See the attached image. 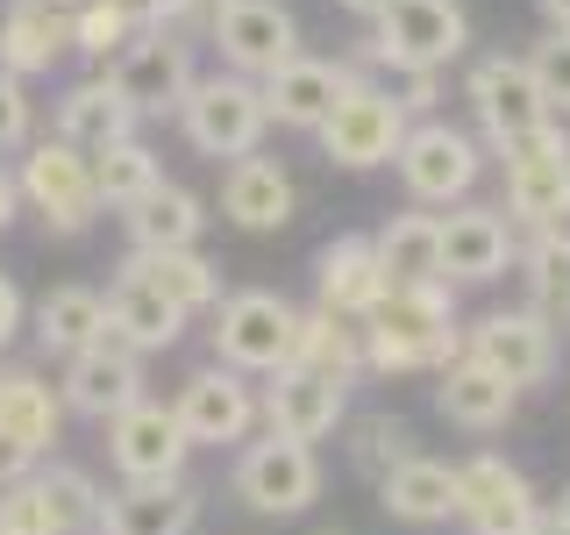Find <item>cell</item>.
I'll list each match as a JSON object with an SVG mask.
<instances>
[{"label": "cell", "mask_w": 570, "mask_h": 535, "mask_svg": "<svg viewBox=\"0 0 570 535\" xmlns=\"http://www.w3.org/2000/svg\"><path fill=\"white\" fill-rule=\"evenodd\" d=\"M356 329H364V364L371 371H442L450 357H463L450 285H392L379 300V314L356 321Z\"/></svg>", "instance_id": "obj_1"}, {"label": "cell", "mask_w": 570, "mask_h": 535, "mask_svg": "<svg viewBox=\"0 0 570 535\" xmlns=\"http://www.w3.org/2000/svg\"><path fill=\"white\" fill-rule=\"evenodd\" d=\"M293 335H299V308L285 293H222L214 308V364L243 371V379H272L293 364Z\"/></svg>", "instance_id": "obj_2"}, {"label": "cell", "mask_w": 570, "mask_h": 535, "mask_svg": "<svg viewBox=\"0 0 570 535\" xmlns=\"http://www.w3.org/2000/svg\"><path fill=\"white\" fill-rule=\"evenodd\" d=\"M406 129H414L406 100L392 94V86L356 79L314 136H321V157H328V165H343V172H379V165H392V157H400Z\"/></svg>", "instance_id": "obj_3"}, {"label": "cell", "mask_w": 570, "mask_h": 535, "mask_svg": "<svg viewBox=\"0 0 570 535\" xmlns=\"http://www.w3.org/2000/svg\"><path fill=\"white\" fill-rule=\"evenodd\" d=\"M178 121H186V143L200 157H257L264 143V94L257 79H236V71H214V79H193V94L178 100Z\"/></svg>", "instance_id": "obj_4"}, {"label": "cell", "mask_w": 570, "mask_h": 535, "mask_svg": "<svg viewBox=\"0 0 570 535\" xmlns=\"http://www.w3.org/2000/svg\"><path fill=\"white\" fill-rule=\"evenodd\" d=\"M499 157H507V222H521L528 236L570 228V136L557 121L507 143Z\"/></svg>", "instance_id": "obj_5"}, {"label": "cell", "mask_w": 570, "mask_h": 535, "mask_svg": "<svg viewBox=\"0 0 570 535\" xmlns=\"http://www.w3.org/2000/svg\"><path fill=\"white\" fill-rule=\"evenodd\" d=\"M14 193L43 214L58 236H86L100 214V193H94V157H79L71 143L43 136L22 150V165H14Z\"/></svg>", "instance_id": "obj_6"}, {"label": "cell", "mask_w": 570, "mask_h": 535, "mask_svg": "<svg viewBox=\"0 0 570 535\" xmlns=\"http://www.w3.org/2000/svg\"><path fill=\"white\" fill-rule=\"evenodd\" d=\"M379 36H371V58L392 65V71H442L450 58H463L471 43V22H463L456 0H392L385 14H371Z\"/></svg>", "instance_id": "obj_7"}, {"label": "cell", "mask_w": 570, "mask_h": 535, "mask_svg": "<svg viewBox=\"0 0 570 535\" xmlns=\"http://www.w3.org/2000/svg\"><path fill=\"white\" fill-rule=\"evenodd\" d=\"M107 86L136 115H178V100L193 94V43L178 29H136L107 65Z\"/></svg>", "instance_id": "obj_8"}, {"label": "cell", "mask_w": 570, "mask_h": 535, "mask_svg": "<svg viewBox=\"0 0 570 535\" xmlns=\"http://www.w3.org/2000/svg\"><path fill=\"white\" fill-rule=\"evenodd\" d=\"M207 36L228 58V71H236V79H257V86L272 79L278 65L299 58V22L278 8V0H214Z\"/></svg>", "instance_id": "obj_9"}, {"label": "cell", "mask_w": 570, "mask_h": 535, "mask_svg": "<svg viewBox=\"0 0 570 535\" xmlns=\"http://www.w3.org/2000/svg\"><path fill=\"white\" fill-rule=\"evenodd\" d=\"M228 486L249 514H307L321 499V457L307 442H285V436H264V442H243L236 471H228Z\"/></svg>", "instance_id": "obj_10"}, {"label": "cell", "mask_w": 570, "mask_h": 535, "mask_svg": "<svg viewBox=\"0 0 570 535\" xmlns=\"http://www.w3.org/2000/svg\"><path fill=\"white\" fill-rule=\"evenodd\" d=\"M463 100L478 107V129L492 136V150H507V143H521L534 129H549V100H542V86H534V71L528 58H478L471 65V79H463Z\"/></svg>", "instance_id": "obj_11"}, {"label": "cell", "mask_w": 570, "mask_h": 535, "mask_svg": "<svg viewBox=\"0 0 570 535\" xmlns=\"http://www.w3.org/2000/svg\"><path fill=\"white\" fill-rule=\"evenodd\" d=\"M534 514H542V499H534L521 464H507L499 450L456 464V522L471 535H528Z\"/></svg>", "instance_id": "obj_12"}, {"label": "cell", "mask_w": 570, "mask_h": 535, "mask_svg": "<svg viewBox=\"0 0 570 535\" xmlns=\"http://www.w3.org/2000/svg\"><path fill=\"white\" fill-rule=\"evenodd\" d=\"M463 357H478L485 371H499L513 392L521 386H549L557 379V329L528 308H499L485 321L463 329Z\"/></svg>", "instance_id": "obj_13"}, {"label": "cell", "mask_w": 570, "mask_h": 535, "mask_svg": "<svg viewBox=\"0 0 570 535\" xmlns=\"http://www.w3.org/2000/svg\"><path fill=\"white\" fill-rule=\"evenodd\" d=\"M186 428H178V415L165 400H142L129 407V415L107 421V464L121 471V486H157V478H186Z\"/></svg>", "instance_id": "obj_14"}, {"label": "cell", "mask_w": 570, "mask_h": 535, "mask_svg": "<svg viewBox=\"0 0 570 535\" xmlns=\"http://www.w3.org/2000/svg\"><path fill=\"white\" fill-rule=\"evenodd\" d=\"M392 165H400L406 193H414L421 207H450V201H463V193L478 186L485 157H478V143L463 129H450V121H414Z\"/></svg>", "instance_id": "obj_15"}, {"label": "cell", "mask_w": 570, "mask_h": 535, "mask_svg": "<svg viewBox=\"0 0 570 535\" xmlns=\"http://www.w3.org/2000/svg\"><path fill=\"white\" fill-rule=\"evenodd\" d=\"M343 415H350V386L328 379V371H307V364L272 371V386L257 392V421L285 442H307V450L321 436H335Z\"/></svg>", "instance_id": "obj_16"}, {"label": "cell", "mask_w": 570, "mask_h": 535, "mask_svg": "<svg viewBox=\"0 0 570 535\" xmlns=\"http://www.w3.org/2000/svg\"><path fill=\"white\" fill-rule=\"evenodd\" d=\"M171 415H178L193 450L249 442V428H257V386H249L243 371H228V364H207V371H193V379L178 386Z\"/></svg>", "instance_id": "obj_17"}, {"label": "cell", "mask_w": 570, "mask_h": 535, "mask_svg": "<svg viewBox=\"0 0 570 535\" xmlns=\"http://www.w3.org/2000/svg\"><path fill=\"white\" fill-rule=\"evenodd\" d=\"M58 400H65V415H86V421H115V415H129V407L142 400V357L100 335L94 350L65 357Z\"/></svg>", "instance_id": "obj_18"}, {"label": "cell", "mask_w": 570, "mask_h": 535, "mask_svg": "<svg viewBox=\"0 0 570 535\" xmlns=\"http://www.w3.org/2000/svg\"><path fill=\"white\" fill-rule=\"evenodd\" d=\"M350 86H356V65L293 58V65H278L272 79L257 86V94H264V121H278V129H321Z\"/></svg>", "instance_id": "obj_19"}, {"label": "cell", "mask_w": 570, "mask_h": 535, "mask_svg": "<svg viewBox=\"0 0 570 535\" xmlns=\"http://www.w3.org/2000/svg\"><path fill=\"white\" fill-rule=\"evenodd\" d=\"M521 257L513 222L499 207H456L442 214V285H485Z\"/></svg>", "instance_id": "obj_20"}, {"label": "cell", "mask_w": 570, "mask_h": 535, "mask_svg": "<svg viewBox=\"0 0 570 535\" xmlns=\"http://www.w3.org/2000/svg\"><path fill=\"white\" fill-rule=\"evenodd\" d=\"M200 528V486L157 478V486H115L100 499V535H193Z\"/></svg>", "instance_id": "obj_21"}, {"label": "cell", "mask_w": 570, "mask_h": 535, "mask_svg": "<svg viewBox=\"0 0 570 535\" xmlns=\"http://www.w3.org/2000/svg\"><path fill=\"white\" fill-rule=\"evenodd\" d=\"M314 285H321V308L343 314V321H371V314H379V300L392 293V279H385L371 236H335L314 257Z\"/></svg>", "instance_id": "obj_22"}, {"label": "cell", "mask_w": 570, "mask_h": 535, "mask_svg": "<svg viewBox=\"0 0 570 535\" xmlns=\"http://www.w3.org/2000/svg\"><path fill=\"white\" fill-rule=\"evenodd\" d=\"M100 308H107V343H121V350H136V357L171 350L178 335H186V314H178L157 285H142L136 272H121L115 285H107Z\"/></svg>", "instance_id": "obj_23"}, {"label": "cell", "mask_w": 570, "mask_h": 535, "mask_svg": "<svg viewBox=\"0 0 570 535\" xmlns=\"http://www.w3.org/2000/svg\"><path fill=\"white\" fill-rule=\"evenodd\" d=\"M71 50V8L58 0H8L0 14V71L29 79V71H50Z\"/></svg>", "instance_id": "obj_24"}, {"label": "cell", "mask_w": 570, "mask_h": 535, "mask_svg": "<svg viewBox=\"0 0 570 535\" xmlns=\"http://www.w3.org/2000/svg\"><path fill=\"white\" fill-rule=\"evenodd\" d=\"M379 507L392 514V522H406V528H442V522H456V464L414 450L400 471L379 478Z\"/></svg>", "instance_id": "obj_25"}, {"label": "cell", "mask_w": 570, "mask_h": 535, "mask_svg": "<svg viewBox=\"0 0 570 535\" xmlns=\"http://www.w3.org/2000/svg\"><path fill=\"white\" fill-rule=\"evenodd\" d=\"M222 214L249 236H272V228L293 222V178L272 157H236L222 172Z\"/></svg>", "instance_id": "obj_26"}, {"label": "cell", "mask_w": 570, "mask_h": 535, "mask_svg": "<svg viewBox=\"0 0 570 535\" xmlns=\"http://www.w3.org/2000/svg\"><path fill=\"white\" fill-rule=\"evenodd\" d=\"M513 400H521V392L499 379V371H485L478 357H450V364H442V386H435L442 421L471 428V436H492V428L513 421Z\"/></svg>", "instance_id": "obj_27"}, {"label": "cell", "mask_w": 570, "mask_h": 535, "mask_svg": "<svg viewBox=\"0 0 570 535\" xmlns=\"http://www.w3.org/2000/svg\"><path fill=\"white\" fill-rule=\"evenodd\" d=\"M129 136H136V107L107 79H79L58 100V143H71L79 157H100L107 143H129Z\"/></svg>", "instance_id": "obj_28"}, {"label": "cell", "mask_w": 570, "mask_h": 535, "mask_svg": "<svg viewBox=\"0 0 570 535\" xmlns=\"http://www.w3.org/2000/svg\"><path fill=\"white\" fill-rule=\"evenodd\" d=\"M121 222H129V250H136V257H157V250H200L207 214H200V201H193L186 186L165 178V186H150Z\"/></svg>", "instance_id": "obj_29"}, {"label": "cell", "mask_w": 570, "mask_h": 535, "mask_svg": "<svg viewBox=\"0 0 570 535\" xmlns=\"http://www.w3.org/2000/svg\"><path fill=\"white\" fill-rule=\"evenodd\" d=\"M392 285H442V214H385V228L371 236Z\"/></svg>", "instance_id": "obj_30"}, {"label": "cell", "mask_w": 570, "mask_h": 535, "mask_svg": "<svg viewBox=\"0 0 570 535\" xmlns=\"http://www.w3.org/2000/svg\"><path fill=\"white\" fill-rule=\"evenodd\" d=\"M0 436H14L36 457L65 436V400H58V386H50L43 371H22V364L0 371Z\"/></svg>", "instance_id": "obj_31"}, {"label": "cell", "mask_w": 570, "mask_h": 535, "mask_svg": "<svg viewBox=\"0 0 570 535\" xmlns=\"http://www.w3.org/2000/svg\"><path fill=\"white\" fill-rule=\"evenodd\" d=\"M121 272H136L142 285H157L178 314L222 308V272H214L200 250H157V257H136V250H129V264H121Z\"/></svg>", "instance_id": "obj_32"}, {"label": "cell", "mask_w": 570, "mask_h": 535, "mask_svg": "<svg viewBox=\"0 0 570 535\" xmlns=\"http://www.w3.org/2000/svg\"><path fill=\"white\" fill-rule=\"evenodd\" d=\"M100 335H107V308H100L94 285H58V293L36 300V343L43 350L79 357V350H94Z\"/></svg>", "instance_id": "obj_33"}, {"label": "cell", "mask_w": 570, "mask_h": 535, "mask_svg": "<svg viewBox=\"0 0 570 535\" xmlns=\"http://www.w3.org/2000/svg\"><path fill=\"white\" fill-rule=\"evenodd\" d=\"M293 364H307V371H328V379H356L364 371V329L343 314H328V308H314V314H299V335H293Z\"/></svg>", "instance_id": "obj_34"}, {"label": "cell", "mask_w": 570, "mask_h": 535, "mask_svg": "<svg viewBox=\"0 0 570 535\" xmlns=\"http://www.w3.org/2000/svg\"><path fill=\"white\" fill-rule=\"evenodd\" d=\"M528 314H542L549 329H563L570 321V228H542L528 250Z\"/></svg>", "instance_id": "obj_35"}, {"label": "cell", "mask_w": 570, "mask_h": 535, "mask_svg": "<svg viewBox=\"0 0 570 535\" xmlns=\"http://www.w3.org/2000/svg\"><path fill=\"white\" fill-rule=\"evenodd\" d=\"M150 186H165V165H157V150L150 143H107V150L94 157V193H100V207H121L129 214Z\"/></svg>", "instance_id": "obj_36"}, {"label": "cell", "mask_w": 570, "mask_h": 535, "mask_svg": "<svg viewBox=\"0 0 570 535\" xmlns=\"http://www.w3.org/2000/svg\"><path fill=\"white\" fill-rule=\"evenodd\" d=\"M36 486H43V499L58 507L65 535H100V486L94 471H79V464H36Z\"/></svg>", "instance_id": "obj_37"}, {"label": "cell", "mask_w": 570, "mask_h": 535, "mask_svg": "<svg viewBox=\"0 0 570 535\" xmlns=\"http://www.w3.org/2000/svg\"><path fill=\"white\" fill-rule=\"evenodd\" d=\"M414 457V436H406V421H392V415H364L350 428V464L379 486L385 471H400V464Z\"/></svg>", "instance_id": "obj_38"}, {"label": "cell", "mask_w": 570, "mask_h": 535, "mask_svg": "<svg viewBox=\"0 0 570 535\" xmlns=\"http://www.w3.org/2000/svg\"><path fill=\"white\" fill-rule=\"evenodd\" d=\"M129 36H136V22L121 0H79L71 8V50H86V58H115Z\"/></svg>", "instance_id": "obj_39"}, {"label": "cell", "mask_w": 570, "mask_h": 535, "mask_svg": "<svg viewBox=\"0 0 570 535\" xmlns=\"http://www.w3.org/2000/svg\"><path fill=\"white\" fill-rule=\"evenodd\" d=\"M0 535H65L58 507H50L43 486H36V471L22 486H0Z\"/></svg>", "instance_id": "obj_40"}, {"label": "cell", "mask_w": 570, "mask_h": 535, "mask_svg": "<svg viewBox=\"0 0 570 535\" xmlns=\"http://www.w3.org/2000/svg\"><path fill=\"white\" fill-rule=\"evenodd\" d=\"M528 71H534V86H542L549 115H570V29H549L542 43L528 50Z\"/></svg>", "instance_id": "obj_41"}, {"label": "cell", "mask_w": 570, "mask_h": 535, "mask_svg": "<svg viewBox=\"0 0 570 535\" xmlns=\"http://www.w3.org/2000/svg\"><path fill=\"white\" fill-rule=\"evenodd\" d=\"M29 143V94L14 71H0V150H22Z\"/></svg>", "instance_id": "obj_42"}, {"label": "cell", "mask_w": 570, "mask_h": 535, "mask_svg": "<svg viewBox=\"0 0 570 535\" xmlns=\"http://www.w3.org/2000/svg\"><path fill=\"white\" fill-rule=\"evenodd\" d=\"M36 464H43L36 450H22V442H14V436H0V486H22V478L36 471Z\"/></svg>", "instance_id": "obj_43"}, {"label": "cell", "mask_w": 570, "mask_h": 535, "mask_svg": "<svg viewBox=\"0 0 570 535\" xmlns=\"http://www.w3.org/2000/svg\"><path fill=\"white\" fill-rule=\"evenodd\" d=\"M22 314H29V308H22V293H14V279L0 272V350L14 343V329H22Z\"/></svg>", "instance_id": "obj_44"}, {"label": "cell", "mask_w": 570, "mask_h": 535, "mask_svg": "<svg viewBox=\"0 0 570 535\" xmlns=\"http://www.w3.org/2000/svg\"><path fill=\"white\" fill-rule=\"evenodd\" d=\"M14 207H22V193H14V172H0V228L14 222Z\"/></svg>", "instance_id": "obj_45"}, {"label": "cell", "mask_w": 570, "mask_h": 535, "mask_svg": "<svg viewBox=\"0 0 570 535\" xmlns=\"http://www.w3.org/2000/svg\"><path fill=\"white\" fill-rule=\"evenodd\" d=\"M528 535H570V522H563V514H534Z\"/></svg>", "instance_id": "obj_46"}, {"label": "cell", "mask_w": 570, "mask_h": 535, "mask_svg": "<svg viewBox=\"0 0 570 535\" xmlns=\"http://www.w3.org/2000/svg\"><path fill=\"white\" fill-rule=\"evenodd\" d=\"M534 8L549 14V29H570V0H534Z\"/></svg>", "instance_id": "obj_47"}, {"label": "cell", "mask_w": 570, "mask_h": 535, "mask_svg": "<svg viewBox=\"0 0 570 535\" xmlns=\"http://www.w3.org/2000/svg\"><path fill=\"white\" fill-rule=\"evenodd\" d=\"M343 8H350V14H385L392 0H343Z\"/></svg>", "instance_id": "obj_48"}, {"label": "cell", "mask_w": 570, "mask_h": 535, "mask_svg": "<svg viewBox=\"0 0 570 535\" xmlns=\"http://www.w3.org/2000/svg\"><path fill=\"white\" fill-rule=\"evenodd\" d=\"M557 514H563V522H570V493H563V507H557Z\"/></svg>", "instance_id": "obj_49"}, {"label": "cell", "mask_w": 570, "mask_h": 535, "mask_svg": "<svg viewBox=\"0 0 570 535\" xmlns=\"http://www.w3.org/2000/svg\"><path fill=\"white\" fill-rule=\"evenodd\" d=\"M58 8H65V0H58Z\"/></svg>", "instance_id": "obj_50"}]
</instances>
